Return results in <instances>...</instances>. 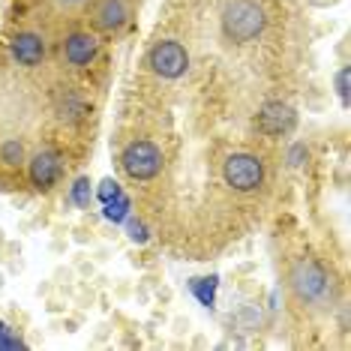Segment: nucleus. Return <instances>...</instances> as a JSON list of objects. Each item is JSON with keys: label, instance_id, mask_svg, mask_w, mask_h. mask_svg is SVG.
Returning <instances> with one entry per match:
<instances>
[{"label": "nucleus", "instance_id": "1", "mask_svg": "<svg viewBox=\"0 0 351 351\" xmlns=\"http://www.w3.org/2000/svg\"><path fill=\"white\" fill-rule=\"evenodd\" d=\"M289 285H291L298 303H303V306H322V303H327V298H333L330 274L313 258H303L291 267Z\"/></svg>", "mask_w": 351, "mask_h": 351}, {"label": "nucleus", "instance_id": "2", "mask_svg": "<svg viewBox=\"0 0 351 351\" xmlns=\"http://www.w3.org/2000/svg\"><path fill=\"white\" fill-rule=\"evenodd\" d=\"M267 19L255 0H231L222 10V30L234 43H252L255 36L265 30Z\"/></svg>", "mask_w": 351, "mask_h": 351}, {"label": "nucleus", "instance_id": "3", "mask_svg": "<svg viewBox=\"0 0 351 351\" xmlns=\"http://www.w3.org/2000/svg\"><path fill=\"white\" fill-rule=\"evenodd\" d=\"M121 169L132 180H154L162 171V150L154 141H130L121 154Z\"/></svg>", "mask_w": 351, "mask_h": 351}, {"label": "nucleus", "instance_id": "4", "mask_svg": "<svg viewBox=\"0 0 351 351\" xmlns=\"http://www.w3.org/2000/svg\"><path fill=\"white\" fill-rule=\"evenodd\" d=\"M222 178L237 193H252V189H258L265 183V165L252 154H231L222 162Z\"/></svg>", "mask_w": 351, "mask_h": 351}, {"label": "nucleus", "instance_id": "5", "mask_svg": "<svg viewBox=\"0 0 351 351\" xmlns=\"http://www.w3.org/2000/svg\"><path fill=\"white\" fill-rule=\"evenodd\" d=\"M147 63H150V69H154L156 75L180 78L183 73H186V66H189V54H186V49H183L180 43H174V39H162V43H156L154 49H150Z\"/></svg>", "mask_w": 351, "mask_h": 351}, {"label": "nucleus", "instance_id": "6", "mask_svg": "<svg viewBox=\"0 0 351 351\" xmlns=\"http://www.w3.org/2000/svg\"><path fill=\"white\" fill-rule=\"evenodd\" d=\"M294 123H298V114H294V108L282 106V102H267L258 111V121H255L258 132L265 135H285L294 130Z\"/></svg>", "mask_w": 351, "mask_h": 351}, {"label": "nucleus", "instance_id": "7", "mask_svg": "<svg viewBox=\"0 0 351 351\" xmlns=\"http://www.w3.org/2000/svg\"><path fill=\"white\" fill-rule=\"evenodd\" d=\"M99 54V43L93 34H73L66 36V43H63V58H66L69 66H90L93 58Z\"/></svg>", "mask_w": 351, "mask_h": 351}, {"label": "nucleus", "instance_id": "8", "mask_svg": "<svg viewBox=\"0 0 351 351\" xmlns=\"http://www.w3.org/2000/svg\"><path fill=\"white\" fill-rule=\"evenodd\" d=\"M60 156L51 154V150H43L30 159V180H34L36 189H49L54 186V180L60 178Z\"/></svg>", "mask_w": 351, "mask_h": 351}, {"label": "nucleus", "instance_id": "9", "mask_svg": "<svg viewBox=\"0 0 351 351\" xmlns=\"http://www.w3.org/2000/svg\"><path fill=\"white\" fill-rule=\"evenodd\" d=\"M10 49H12V58L19 60L21 66H36V63L45 58V43H43V36H36V34L12 36Z\"/></svg>", "mask_w": 351, "mask_h": 351}, {"label": "nucleus", "instance_id": "10", "mask_svg": "<svg viewBox=\"0 0 351 351\" xmlns=\"http://www.w3.org/2000/svg\"><path fill=\"white\" fill-rule=\"evenodd\" d=\"M126 21V0H102L97 10L99 30H117Z\"/></svg>", "mask_w": 351, "mask_h": 351}, {"label": "nucleus", "instance_id": "11", "mask_svg": "<svg viewBox=\"0 0 351 351\" xmlns=\"http://www.w3.org/2000/svg\"><path fill=\"white\" fill-rule=\"evenodd\" d=\"M217 285H219L217 276H195V279H189V291H193V298L202 303V306H207V309H213V303H217Z\"/></svg>", "mask_w": 351, "mask_h": 351}, {"label": "nucleus", "instance_id": "12", "mask_svg": "<svg viewBox=\"0 0 351 351\" xmlns=\"http://www.w3.org/2000/svg\"><path fill=\"white\" fill-rule=\"evenodd\" d=\"M106 210H102V217H106L108 222H126L130 219V198L121 195V198H114V202H108V204H102Z\"/></svg>", "mask_w": 351, "mask_h": 351}, {"label": "nucleus", "instance_id": "13", "mask_svg": "<svg viewBox=\"0 0 351 351\" xmlns=\"http://www.w3.org/2000/svg\"><path fill=\"white\" fill-rule=\"evenodd\" d=\"M21 159H25V147H21L19 138H6L3 145H0V162L6 165H19Z\"/></svg>", "mask_w": 351, "mask_h": 351}, {"label": "nucleus", "instance_id": "14", "mask_svg": "<svg viewBox=\"0 0 351 351\" xmlns=\"http://www.w3.org/2000/svg\"><path fill=\"white\" fill-rule=\"evenodd\" d=\"M69 198H73V204H78V207H90V202H93L90 180H87V178H78V180L73 183V189H69Z\"/></svg>", "mask_w": 351, "mask_h": 351}, {"label": "nucleus", "instance_id": "15", "mask_svg": "<svg viewBox=\"0 0 351 351\" xmlns=\"http://www.w3.org/2000/svg\"><path fill=\"white\" fill-rule=\"evenodd\" d=\"M123 195V189H121V183H117V180H102L99 183V189H97V198H99V202L102 204H108V202H114V198H121Z\"/></svg>", "mask_w": 351, "mask_h": 351}, {"label": "nucleus", "instance_id": "16", "mask_svg": "<svg viewBox=\"0 0 351 351\" xmlns=\"http://www.w3.org/2000/svg\"><path fill=\"white\" fill-rule=\"evenodd\" d=\"M19 348H25V342H21V339L10 330V327L0 322V351H19Z\"/></svg>", "mask_w": 351, "mask_h": 351}, {"label": "nucleus", "instance_id": "17", "mask_svg": "<svg viewBox=\"0 0 351 351\" xmlns=\"http://www.w3.org/2000/svg\"><path fill=\"white\" fill-rule=\"evenodd\" d=\"M126 231H130V237H132L135 243H145V241H147V228H145V222L130 219V226H126Z\"/></svg>", "mask_w": 351, "mask_h": 351}, {"label": "nucleus", "instance_id": "18", "mask_svg": "<svg viewBox=\"0 0 351 351\" xmlns=\"http://www.w3.org/2000/svg\"><path fill=\"white\" fill-rule=\"evenodd\" d=\"M348 66L346 69H339V75H337V90H339V99H342V106H348Z\"/></svg>", "mask_w": 351, "mask_h": 351}, {"label": "nucleus", "instance_id": "19", "mask_svg": "<svg viewBox=\"0 0 351 351\" xmlns=\"http://www.w3.org/2000/svg\"><path fill=\"white\" fill-rule=\"evenodd\" d=\"M63 3H73L75 6V3H84V0H63Z\"/></svg>", "mask_w": 351, "mask_h": 351}]
</instances>
